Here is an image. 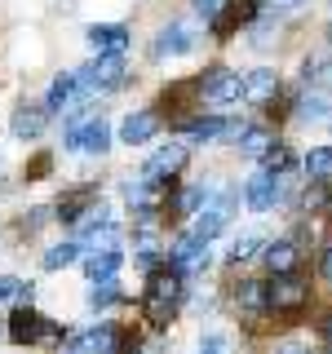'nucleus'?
<instances>
[{"label":"nucleus","mask_w":332,"mask_h":354,"mask_svg":"<svg viewBox=\"0 0 332 354\" xmlns=\"http://www.w3.org/2000/svg\"><path fill=\"white\" fill-rule=\"evenodd\" d=\"M177 301H182V274L177 270H155L151 283H147V297H142V315H147L155 328H164L173 319Z\"/></svg>","instance_id":"nucleus-1"},{"label":"nucleus","mask_w":332,"mask_h":354,"mask_svg":"<svg viewBox=\"0 0 332 354\" xmlns=\"http://www.w3.org/2000/svg\"><path fill=\"white\" fill-rule=\"evenodd\" d=\"M9 341H14V346L58 350V346H62V328L53 324V319L36 315L31 306H22V310H14V319H9Z\"/></svg>","instance_id":"nucleus-2"},{"label":"nucleus","mask_w":332,"mask_h":354,"mask_svg":"<svg viewBox=\"0 0 332 354\" xmlns=\"http://www.w3.org/2000/svg\"><path fill=\"white\" fill-rule=\"evenodd\" d=\"M310 301V283L302 279V274H275L270 283H266V306L270 310H284V315H297Z\"/></svg>","instance_id":"nucleus-3"},{"label":"nucleus","mask_w":332,"mask_h":354,"mask_svg":"<svg viewBox=\"0 0 332 354\" xmlns=\"http://www.w3.org/2000/svg\"><path fill=\"white\" fill-rule=\"evenodd\" d=\"M230 213H235V195H230V191H217V195H208L204 204H199V213H195V230H191V235L208 243V239H213L217 230L230 221Z\"/></svg>","instance_id":"nucleus-4"},{"label":"nucleus","mask_w":332,"mask_h":354,"mask_svg":"<svg viewBox=\"0 0 332 354\" xmlns=\"http://www.w3.org/2000/svg\"><path fill=\"white\" fill-rule=\"evenodd\" d=\"M186 155H191V151H186L182 142H169V147H160L147 164H142V182H151V186L173 182V177L186 169Z\"/></svg>","instance_id":"nucleus-5"},{"label":"nucleus","mask_w":332,"mask_h":354,"mask_svg":"<svg viewBox=\"0 0 332 354\" xmlns=\"http://www.w3.org/2000/svg\"><path fill=\"white\" fill-rule=\"evenodd\" d=\"M169 261H173V270L182 274V279L204 274V270H208V243L195 239V235H186V239H177L173 248H169Z\"/></svg>","instance_id":"nucleus-6"},{"label":"nucleus","mask_w":332,"mask_h":354,"mask_svg":"<svg viewBox=\"0 0 332 354\" xmlns=\"http://www.w3.org/2000/svg\"><path fill=\"white\" fill-rule=\"evenodd\" d=\"M199 97H204L208 106H230V102H239V97H243L239 71H221V66H217L208 80H199Z\"/></svg>","instance_id":"nucleus-7"},{"label":"nucleus","mask_w":332,"mask_h":354,"mask_svg":"<svg viewBox=\"0 0 332 354\" xmlns=\"http://www.w3.org/2000/svg\"><path fill=\"white\" fill-rule=\"evenodd\" d=\"M66 147H71V151H89V155H102V151L111 147L107 120L98 115V120H89L84 129H71V133H66Z\"/></svg>","instance_id":"nucleus-8"},{"label":"nucleus","mask_w":332,"mask_h":354,"mask_svg":"<svg viewBox=\"0 0 332 354\" xmlns=\"http://www.w3.org/2000/svg\"><path fill=\"white\" fill-rule=\"evenodd\" d=\"M275 93H279V75L270 66H257V71L243 75V102L266 106V102H275Z\"/></svg>","instance_id":"nucleus-9"},{"label":"nucleus","mask_w":332,"mask_h":354,"mask_svg":"<svg viewBox=\"0 0 332 354\" xmlns=\"http://www.w3.org/2000/svg\"><path fill=\"white\" fill-rule=\"evenodd\" d=\"M84 36H89V49L93 53H124L129 27H120V22H93Z\"/></svg>","instance_id":"nucleus-10"},{"label":"nucleus","mask_w":332,"mask_h":354,"mask_svg":"<svg viewBox=\"0 0 332 354\" xmlns=\"http://www.w3.org/2000/svg\"><path fill=\"white\" fill-rule=\"evenodd\" d=\"M186 49H195V36H191V27H182V22H173V27H164L160 31V40H155V62H164V58H177V53H186Z\"/></svg>","instance_id":"nucleus-11"},{"label":"nucleus","mask_w":332,"mask_h":354,"mask_svg":"<svg viewBox=\"0 0 332 354\" xmlns=\"http://www.w3.org/2000/svg\"><path fill=\"white\" fill-rule=\"evenodd\" d=\"M243 195H248V208H252V213H270L275 199H279V173H257Z\"/></svg>","instance_id":"nucleus-12"},{"label":"nucleus","mask_w":332,"mask_h":354,"mask_svg":"<svg viewBox=\"0 0 332 354\" xmlns=\"http://www.w3.org/2000/svg\"><path fill=\"white\" fill-rule=\"evenodd\" d=\"M155 133H160V115H155V111H133L124 124H120V142L138 147V142H151Z\"/></svg>","instance_id":"nucleus-13"},{"label":"nucleus","mask_w":332,"mask_h":354,"mask_svg":"<svg viewBox=\"0 0 332 354\" xmlns=\"http://www.w3.org/2000/svg\"><path fill=\"white\" fill-rule=\"evenodd\" d=\"M116 350H120L116 328H93V332L71 337V354H116Z\"/></svg>","instance_id":"nucleus-14"},{"label":"nucleus","mask_w":332,"mask_h":354,"mask_svg":"<svg viewBox=\"0 0 332 354\" xmlns=\"http://www.w3.org/2000/svg\"><path fill=\"white\" fill-rule=\"evenodd\" d=\"M44 120H49V111H44V102L36 106V102H22L18 111H14V138H40L44 133Z\"/></svg>","instance_id":"nucleus-15"},{"label":"nucleus","mask_w":332,"mask_h":354,"mask_svg":"<svg viewBox=\"0 0 332 354\" xmlns=\"http://www.w3.org/2000/svg\"><path fill=\"white\" fill-rule=\"evenodd\" d=\"M120 261H124V252H120V248H111V252H89V257H84V274H89V279H116Z\"/></svg>","instance_id":"nucleus-16"},{"label":"nucleus","mask_w":332,"mask_h":354,"mask_svg":"<svg viewBox=\"0 0 332 354\" xmlns=\"http://www.w3.org/2000/svg\"><path fill=\"white\" fill-rule=\"evenodd\" d=\"M266 266H270L275 274L297 270V243H293V239H275V243H266Z\"/></svg>","instance_id":"nucleus-17"},{"label":"nucleus","mask_w":332,"mask_h":354,"mask_svg":"<svg viewBox=\"0 0 332 354\" xmlns=\"http://www.w3.org/2000/svg\"><path fill=\"white\" fill-rule=\"evenodd\" d=\"M80 93V71L75 75H58V80L49 84V97H44V111H66V102Z\"/></svg>","instance_id":"nucleus-18"},{"label":"nucleus","mask_w":332,"mask_h":354,"mask_svg":"<svg viewBox=\"0 0 332 354\" xmlns=\"http://www.w3.org/2000/svg\"><path fill=\"white\" fill-rule=\"evenodd\" d=\"M80 248H89V252H111V248H120V230L111 226V221H98V226H89V235L80 239Z\"/></svg>","instance_id":"nucleus-19"},{"label":"nucleus","mask_w":332,"mask_h":354,"mask_svg":"<svg viewBox=\"0 0 332 354\" xmlns=\"http://www.w3.org/2000/svg\"><path fill=\"white\" fill-rule=\"evenodd\" d=\"M332 115V102L328 93H306L302 102H297V120H306V124H319V120Z\"/></svg>","instance_id":"nucleus-20"},{"label":"nucleus","mask_w":332,"mask_h":354,"mask_svg":"<svg viewBox=\"0 0 332 354\" xmlns=\"http://www.w3.org/2000/svg\"><path fill=\"white\" fill-rule=\"evenodd\" d=\"M306 177L310 182H328L332 177V147H315L306 155Z\"/></svg>","instance_id":"nucleus-21"},{"label":"nucleus","mask_w":332,"mask_h":354,"mask_svg":"<svg viewBox=\"0 0 332 354\" xmlns=\"http://www.w3.org/2000/svg\"><path fill=\"white\" fill-rule=\"evenodd\" d=\"M89 199H93V191H71V195H62V199H58V213H53V217H62V221H75L80 213H89V208H93Z\"/></svg>","instance_id":"nucleus-22"},{"label":"nucleus","mask_w":332,"mask_h":354,"mask_svg":"<svg viewBox=\"0 0 332 354\" xmlns=\"http://www.w3.org/2000/svg\"><path fill=\"white\" fill-rule=\"evenodd\" d=\"M75 257H80V243H53V248L40 257V266L44 270H62V266H71Z\"/></svg>","instance_id":"nucleus-23"},{"label":"nucleus","mask_w":332,"mask_h":354,"mask_svg":"<svg viewBox=\"0 0 332 354\" xmlns=\"http://www.w3.org/2000/svg\"><path fill=\"white\" fill-rule=\"evenodd\" d=\"M208 199V186H191V191H182L173 199V217H191V213H199V204Z\"/></svg>","instance_id":"nucleus-24"},{"label":"nucleus","mask_w":332,"mask_h":354,"mask_svg":"<svg viewBox=\"0 0 332 354\" xmlns=\"http://www.w3.org/2000/svg\"><path fill=\"white\" fill-rule=\"evenodd\" d=\"M120 301V283L116 279H93V288H89V306L102 310V306H116Z\"/></svg>","instance_id":"nucleus-25"},{"label":"nucleus","mask_w":332,"mask_h":354,"mask_svg":"<svg viewBox=\"0 0 332 354\" xmlns=\"http://www.w3.org/2000/svg\"><path fill=\"white\" fill-rule=\"evenodd\" d=\"M235 297H239V306H243V310H252V315H257V310L266 306V283L248 279V283H239V288H235Z\"/></svg>","instance_id":"nucleus-26"},{"label":"nucleus","mask_w":332,"mask_h":354,"mask_svg":"<svg viewBox=\"0 0 332 354\" xmlns=\"http://www.w3.org/2000/svg\"><path fill=\"white\" fill-rule=\"evenodd\" d=\"M239 147L248 151V155H266V151L275 147V138H270L266 129H243V133H239Z\"/></svg>","instance_id":"nucleus-27"},{"label":"nucleus","mask_w":332,"mask_h":354,"mask_svg":"<svg viewBox=\"0 0 332 354\" xmlns=\"http://www.w3.org/2000/svg\"><path fill=\"white\" fill-rule=\"evenodd\" d=\"M257 248H261V235H239L235 243H230V261H248Z\"/></svg>","instance_id":"nucleus-28"},{"label":"nucleus","mask_w":332,"mask_h":354,"mask_svg":"<svg viewBox=\"0 0 332 354\" xmlns=\"http://www.w3.org/2000/svg\"><path fill=\"white\" fill-rule=\"evenodd\" d=\"M261 160H266V173H279V177H284V169L293 164V155H288V147H270Z\"/></svg>","instance_id":"nucleus-29"},{"label":"nucleus","mask_w":332,"mask_h":354,"mask_svg":"<svg viewBox=\"0 0 332 354\" xmlns=\"http://www.w3.org/2000/svg\"><path fill=\"white\" fill-rule=\"evenodd\" d=\"M302 208L306 213H315V208H328V191H324V182H315L310 191L302 195Z\"/></svg>","instance_id":"nucleus-30"},{"label":"nucleus","mask_w":332,"mask_h":354,"mask_svg":"<svg viewBox=\"0 0 332 354\" xmlns=\"http://www.w3.org/2000/svg\"><path fill=\"white\" fill-rule=\"evenodd\" d=\"M275 40H279V36H275L270 22H257V27H252V49H270Z\"/></svg>","instance_id":"nucleus-31"},{"label":"nucleus","mask_w":332,"mask_h":354,"mask_svg":"<svg viewBox=\"0 0 332 354\" xmlns=\"http://www.w3.org/2000/svg\"><path fill=\"white\" fill-rule=\"evenodd\" d=\"M221 9H226V0H195V14H199V18H208V22H217V18H221Z\"/></svg>","instance_id":"nucleus-32"},{"label":"nucleus","mask_w":332,"mask_h":354,"mask_svg":"<svg viewBox=\"0 0 332 354\" xmlns=\"http://www.w3.org/2000/svg\"><path fill=\"white\" fill-rule=\"evenodd\" d=\"M18 288H22V279H14V274H0V301H18Z\"/></svg>","instance_id":"nucleus-33"},{"label":"nucleus","mask_w":332,"mask_h":354,"mask_svg":"<svg viewBox=\"0 0 332 354\" xmlns=\"http://www.w3.org/2000/svg\"><path fill=\"white\" fill-rule=\"evenodd\" d=\"M195 354H226V341H221V337H208V341H199Z\"/></svg>","instance_id":"nucleus-34"},{"label":"nucleus","mask_w":332,"mask_h":354,"mask_svg":"<svg viewBox=\"0 0 332 354\" xmlns=\"http://www.w3.org/2000/svg\"><path fill=\"white\" fill-rule=\"evenodd\" d=\"M44 221H49V208H31V217H27V230L44 226Z\"/></svg>","instance_id":"nucleus-35"},{"label":"nucleus","mask_w":332,"mask_h":354,"mask_svg":"<svg viewBox=\"0 0 332 354\" xmlns=\"http://www.w3.org/2000/svg\"><path fill=\"white\" fill-rule=\"evenodd\" d=\"M324 279H332V243L324 248Z\"/></svg>","instance_id":"nucleus-36"},{"label":"nucleus","mask_w":332,"mask_h":354,"mask_svg":"<svg viewBox=\"0 0 332 354\" xmlns=\"http://www.w3.org/2000/svg\"><path fill=\"white\" fill-rule=\"evenodd\" d=\"M279 9H297V5H306V0H275Z\"/></svg>","instance_id":"nucleus-37"},{"label":"nucleus","mask_w":332,"mask_h":354,"mask_svg":"<svg viewBox=\"0 0 332 354\" xmlns=\"http://www.w3.org/2000/svg\"><path fill=\"white\" fill-rule=\"evenodd\" d=\"M284 354H306V350H284Z\"/></svg>","instance_id":"nucleus-38"},{"label":"nucleus","mask_w":332,"mask_h":354,"mask_svg":"<svg viewBox=\"0 0 332 354\" xmlns=\"http://www.w3.org/2000/svg\"><path fill=\"white\" fill-rule=\"evenodd\" d=\"M328 337H332V324H328Z\"/></svg>","instance_id":"nucleus-39"},{"label":"nucleus","mask_w":332,"mask_h":354,"mask_svg":"<svg viewBox=\"0 0 332 354\" xmlns=\"http://www.w3.org/2000/svg\"><path fill=\"white\" fill-rule=\"evenodd\" d=\"M328 36H332V27H328Z\"/></svg>","instance_id":"nucleus-40"}]
</instances>
